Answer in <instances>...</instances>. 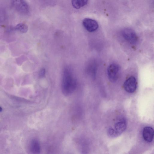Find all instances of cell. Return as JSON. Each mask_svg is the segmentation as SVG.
<instances>
[{
	"label": "cell",
	"instance_id": "cell-1",
	"mask_svg": "<svg viewBox=\"0 0 154 154\" xmlns=\"http://www.w3.org/2000/svg\"><path fill=\"white\" fill-rule=\"evenodd\" d=\"M76 81L71 71L66 69L64 72L61 87L63 94L66 96L72 94L76 87Z\"/></svg>",
	"mask_w": 154,
	"mask_h": 154
},
{
	"label": "cell",
	"instance_id": "cell-2",
	"mask_svg": "<svg viewBox=\"0 0 154 154\" xmlns=\"http://www.w3.org/2000/svg\"><path fill=\"white\" fill-rule=\"evenodd\" d=\"M126 124L124 121L116 123L114 128H109L108 130V134L110 137H115L120 135L126 129Z\"/></svg>",
	"mask_w": 154,
	"mask_h": 154
},
{
	"label": "cell",
	"instance_id": "cell-3",
	"mask_svg": "<svg viewBox=\"0 0 154 154\" xmlns=\"http://www.w3.org/2000/svg\"><path fill=\"white\" fill-rule=\"evenodd\" d=\"M11 3L13 8L20 14H26L28 13L29 6L24 0H11Z\"/></svg>",
	"mask_w": 154,
	"mask_h": 154
},
{
	"label": "cell",
	"instance_id": "cell-4",
	"mask_svg": "<svg viewBox=\"0 0 154 154\" xmlns=\"http://www.w3.org/2000/svg\"><path fill=\"white\" fill-rule=\"evenodd\" d=\"M119 69V66L117 64L112 63L109 66L107 72L108 78L110 81L113 82L117 80Z\"/></svg>",
	"mask_w": 154,
	"mask_h": 154
},
{
	"label": "cell",
	"instance_id": "cell-5",
	"mask_svg": "<svg viewBox=\"0 0 154 154\" xmlns=\"http://www.w3.org/2000/svg\"><path fill=\"white\" fill-rule=\"evenodd\" d=\"M123 38L131 43H135L137 40V37L134 31L129 28H125L122 31Z\"/></svg>",
	"mask_w": 154,
	"mask_h": 154
},
{
	"label": "cell",
	"instance_id": "cell-6",
	"mask_svg": "<svg viewBox=\"0 0 154 154\" xmlns=\"http://www.w3.org/2000/svg\"><path fill=\"white\" fill-rule=\"evenodd\" d=\"M123 87L125 90L129 93H133L136 90L137 83L135 78L133 76L128 78L124 83Z\"/></svg>",
	"mask_w": 154,
	"mask_h": 154
},
{
	"label": "cell",
	"instance_id": "cell-7",
	"mask_svg": "<svg viewBox=\"0 0 154 154\" xmlns=\"http://www.w3.org/2000/svg\"><path fill=\"white\" fill-rule=\"evenodd\" d=\"M82 23L85 28L88 31L90 32L96 31L98 27V24L97 21L90 18L84 19Z\"/></svg>",
	"mask_w": 154,
	"mask_h": 154
},
{
	"label": "cell",
	"instance_id": "cell-8",
	"mask_svg": "<svg viewBox=\"0 0 154 154\" xmlns=\"http://www.w3.org/2000/svg\"><path fill=\"white\" fill-rule=\"evenodd\" d=\"M143 136L144 139L146 142H151L154 137V130L149 126L145 127L143 131Z\"/></svg>",
	"mask_w": 154,
	"mask_h": 154
},
{
	"label": "cell",
	"instance_id": "cell-9",
	"mask_svg": "<svg viewBox=\"0 0 154 154\" xmlns=\"http://www.w3.org/2000/svg\"><path fill=\"white\" fill-rule=\"evenodd\" d=\"M31 148L32 152L34 154H39L40 152V147L39 142L36 140L31 142Z\"/></svg>",
	"mask_w": 154,
	"mask_h": 154
},
{
	"label": "cell",
	"instance_id": "cell-10",
	"mask_svg": "<svg viewBox=\"0 0 154 154\" xmlns=\"http://www.w3.org/2000/svg\"><path fill=\"white\" fill-rule=\"evenodd\" d=\"M88 0H71L73 7L76 9H79L85 5Z\"/></svg>",
	"mask_w": 154,
	"mask_h": 154
},
{
	"label": "cell",
	"instance_id": "cell-11",
	"mask_svg": "<svg viewBox=\"0 0 154 154\" xmlns=\"http://www.w3.org/2000/svg\"><path fill=\"white\" fill-rule=\"evenodd\" d=\"M15 28L17 30L23 32H26L28 30V26L27 25L23 23L18 24Z\"/></svg>",
	"mask_w": 154,
	"mask_h": 154
},
{
	"label": "cell",
	"instance_id": "cell-12",
	"mask_svg": "<svg viewBox=\"0 0 154 154\" xmlns=\"http://www.w3.org/2000/svg\"><path fill=\"white\" fill-rule=\"evenodd\" d=\"M45 73V70L44 69H41L39 73V76L41 77H43L44 76Z\"/></svg>",
	"mask_w": 154,
	"mask_h": 154
},
{
	"label": "cell",
	"instance_id": "cell-13",
	"mask_svg": "<svg viewBox=\"0 0 154 154\" xmlns=\"http://www.w3.org/2000/svg\"><path fill=\"white\" fill-rule=\"evenodd\" d=\"M2 110V108L0 106V112H1Z\"/></svg>",
	"mask_w": 154,
	"mask_h": 154
}]
</instances>
